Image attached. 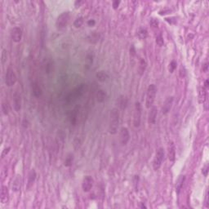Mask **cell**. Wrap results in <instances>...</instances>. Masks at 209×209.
Here are the masks:
<instances>
[{
	"instance_id": "obj_1",
	"label": "cell",
	"mask_w": 209,
	"mask_h": 209,
	"mask_svg": "<svg viewBox=\"0 0 209 209\" xmlns=\"http://www.w3.org/2000/svg\"><path fill=\"white\" fill-rule=\"evenodd\" d=\"M119 124V111L118 108H113L110 110V123H109V133L114 135L118 132Z\"/></svg>"
},
{
	"instance_id": "obj_2",
	"label": "cell",
	"mask_w": 209,
	"mask_h": 209,
	"mask_svg": "<svg viewBox=\"0 0 209 209\" xmlns=\"http://www.w3.org/2000/svg\"><path fill=\"white\" fill-rule=\"evenodd\" d=\"M157 88L155 84H150L147 88L146 97H145V106L147 109H150L154 105V102L155 101Z\"/></svg>"
},
{
	"instance_id": "obj_3",
	"label": "cell",
	"mask_w": 209,
	"mask_h": 209,
	"mask_svg": "<svg viewBox=\"0 0 209 209\" xmlns=\"http://www.w3.org/2000/svg\"><path fill=\"white\" fill-rule=\"evenodd\" d=\"M164 156H165V151L164 148H158L156 150L155 155L153 160V168L154 171H158L162 166V164L164 160Z\"/></svg>"
},
{
	"instance_id": "obj_4",
	"label": "cell",
	"mask_w": 209,
	"mask_h": 209,
	"mask_svg": "<svg viewBox=\"0 0 209 209\" xmlns=\"http://www.w3.org/2000/svg\"><path fill=\"white\" fill-rule=\"evenodd\" d=\"M70 19V14L69 11H64L60 14L56 20V26L58 30H63L68 26Z\"/></svg>"
},
{
	"instance_id": "obj_5",
	"label": "cell",
	"mask_w": 209,
	"mask_h": 209,
	"mask_svg": "<svg viewBox=\"0 0 209 209\" xmlns=\"http://www.w3.org/2000/svg\"><path fill=\"white\" fill-rule=\"evenodd\" d=\"M141 114H142V106L139 101H136L134 105L133 112V126L135 127H140L141 122Z\"/></svg>"
},
{
	"instance_id": "obj_6",
	"label": "cell",
	"mask_w": 209,
	"mask_h": 209,
	"mask_svg": "<svg viewBox=\"0 0 209 209\" xmlns=\"http://www.w3.org/2000/svg\"><path fill=\"white\" fill-rule=\"evenodd\" d=\"M17 78L16 73H15L14 70L11 68L9 67L8 70H7V72H6L5 75V83L7 87L8 88H11L12 86H14L17 83Z\"/></svg>"
},
{
	"instance_id": "obj_7",
	"label": "cell",
	"mask_w": 209,
	"mask_h": 209,
	"mask_svg": "<svg viewBox=\"0 0 209 209\" xmlns=\"http://www.w3.org/2000/svg\"><path fill=\"white\" fill-rule=\"evenodd\" d=\"M130 140V133L127 127H123L119 132V141L123 146H125Z\"/></svg>"
},
{
	"instance_id": "obj_8",
	"label": "cell",
	"mask_w": 209,
	"mask_h": 209,
	"mask_svg": "<svg viewBox=\"0 0 209 209\" xmlns=\"http://www.w3.org/2000/svg\"><path fill=\"white\" fill-rule=\"evenodd\" d=\"M94 180L91 176H86L82 182V189L84 192H89L93 187Z\"/></svg>"
},
{
	"instance_id": "obj_9",
	"label": "cell",
	"mask_w": 209,
	"mask_h": 209,
	"mask_svg": "<svg viewBox=\"0 0 209 209\" xmlns=\"http://www.w3.org/2000/svg\"><path fill=\"white\" fill-rule=\"evenodd\" d=\"M23 33L20 27H14V28L11 29V39L14 42H20L22 39Z\"/></svg>"
},
{
	"instance_id": "obj_10",
	"label": "cell",
	"mask_w": 209,
	"mask_h": 209,
	"mask_svg": "<svg viewBox=\"0 0 209 209\" xmlns=\"http://www.w3.org/2000/svg\"><path fill=\"white\" fill-rule=\"evenodd\" d=\"M173 101H174L173 96H168L166 98L164 104H163V106H162V114H167L169 113V111L173 106Z\"/></svg>"
},
{
	"instance_id": "obj_11",
	"label": "cell",
	"mask_w": 209,
	"mask_h": 209,
	"mask_svg": "<svg viewBox=\"0 0 209 209\" xmlns=\"http://www.w3.org/2000/svg\"><path fill=\"white\" fill-rule=\"evenodd\" d=\"M13 108L16 112H20L21 110V96L18 92H15L13 95Z\"/></svg>"
},
{
	"instance_id": "obj_12",
	"label": "cell",
	"mask_w": 209,
	"mask_h": 209,
	"mask_svg": "<svg viewBox=\"0 0 209 209\" xmlns=\"http://www.w3.org/2000/svg\"><path fill=\"white\" fill-rule=\"evenodd\" d=\"M167 155L170 162H174L176 158V146L173 141H170L168 143V150H167Z\"/></svg>"
},
{
	"instance_id": "obj_13",
	"label": "cell",
	"mask_w": 209,
	"mask_h": 209,
	"mask_svg": "<svg viewBox=\"0 0 209 209\" xmlns=\"http://www.w3.org/2000/svg\"><path fill=\"white\" fill-rule=\"evenodd\" d=\"M157 114H158L157 108L154 105H153L152 107L150 109V112H149V115H148V123H149V124H154L155 123Z\"/></svg>"
},
{
	"instance_id": "obj_14",
	"label": "cell",
	"mask_w": 209,
	"mask_h": 209,
	"mask_svg": "<svg viewBox=\"0 0 209 209\" xmlns=\"http://www.w3.org/2000/svg\"><path fill=\"white\" fill-rule=\"evenodd\" d=\"M36 172L35 170L32 169L30 173H29V176H28V182H27V189H31L33 186H34V182H35V180H36Z\"/></svg>"
},
{
	"instance_id": "obj_15",
	"label": "cell",
	"mask_w": 209,
	"mask_h": 209,
	"mask_svg": "<svg viewBox=\"0 0 209 209\" xmlns=\"http://www.w3.org/2000/svg\"><path fill=\"white\" fill-rule=\"evenodd\" d=\"M32 92L36 98H39L42 95V89L38 82H34L32 83Z\"/></svg>"
},
{
	"instance_id": "obj_16",
	"label": "cell",
	"mask_w": 209,
	"mask_h": 209,
	"mask_svg": "<svg viewBox=\"0 0 209 209\" xmlns=\"http://www.w3.org/2000/svg\"><path fill=\"white\" fill-rule=\"evenodd\" d=\"M0 198L2 204H5L8 198V189L5 186H3L1 188V192H0Z\"/></svg>"
},
{
	"instance_id": "obj_17",
	"label": "cell",
	"mask_w": 209,
	"mask_h": 209,
	"mask_svg": "<svg viewBox=\"0 0 209 209\" xmlns=\"http://www.w3.org/2000/svg\"><path fill=\"white\" fill-rule=\"evenodd\" d=\"M96 77L98 81H100V82H101V83H104L107 81L110 76H109V74L107 73V72H105V71L104 70H100L96 73Z\"/></svg>"
},
{
	"instance_id": "obj_18",
	"label": "cell",
	"mask_w": 209,
	"mask_h": 209,
	"mask_svg": "<svg viewBox=\"0 0 209 209\" xmlns=\"http://www.w3.org/2000/svg\"><path fill=\"white\" fill-rule=\"evenodd\" d=\"M147 63L145 61V60L143 58H141L139 61V65H138V73L140 75H143L145 73V71L146 70Z\"/></svg>"
},
{
	"instance_id": "obj_19",
	"label": "cell",
	"mask_w": 209,
	"mask_h": 209,
	"mask_svg": "<svg viewBox=\"0 0 209 209\" xmlns=\"http://www.w3.org/2000/svg\"><path fill=\"white\" fill-rule=\"evenodd\" d=\"M96 101L98 103H102L104 101V100L106 98V92L104 90H98L96 94Z\"/></svg>"
},
{
	"instance_id": "obj_20",
	"label": "cell",
	"mask_w": 209,
	"mask_h": 209,
	"mask_svg": "<svg viewBox=\"0 0 209 209\" xmlns=\"http://www.w3.org/2000/svg\"><path fill=\"white\" fill-rule=\"evenodd\" d=\"M186 180V176H180V177L178 178L177 181H176V191L177 194L180 193L181 188L183 186V184Z\"/></svg>"
},
{
	"instance_id": "obj_21",
	"label": "cell",
	"mask_w": 209,
	"mask_h": 209,
	"mask_svg": "<svg viewBox=\"0 0 209 209\" xmlns=\"http://www.w3.org/2000/svg\"><path fill=\"white\" fill-rule=\"evenodd\" d=\"M20 189V176H17L13 180L12 183V190L17 192Z\"/></svg>"
},
{
	"instance_id": "obj_22",
	"label": "cell",
	"mask_w": 209,
	"mask_h": 209,
	"mask_svg": "<svg viewBox=\"0 0 209 209\" xmlns=\"http://www.w3.org/2000/svg\"><path fill=\"white\" fill-rule=\"evenodd\" d=\"M100 35L97 32H92V34L88 37V40L91 43H96L99 41Z\"/></svg>"
},
{
	"instance_id": "obj_23",
	"label": "cell",
	"mask_w": 209,
	"mask_h": 209,
	"mask_svg": "<svg viewBox=\"0 0 209 209\" xmlns=\"http://www.w3.org/2000/svg\"><path fill=\"white\" fill-rule=\"evenodd\" d=\"M73 154H69L68 155L65 157V162H64V165H65V167H70V166H72V164H73Z\"/></svg>"
},
{
	"instance_id": "obj_24",
	"label": "cell",
	"mask_w": 209,
	"mask_h": 209,
	"mask_svg": "<svg viewBox=\"0 0 209 209\" xmlns=\"http://www.w3.org/2000/svg\"><path fill=\"white\" fill-rule=\"evenodd\" d=\"M119 107L121 108L122 110H125L126 107H127V103H128V100L126 96H121L120 98H119Z\"/></svg>"
},
{
	"instance_id": "obj_25",
	"label": "cell",
	"mask_w": 209,
	"mask_h": 209,
	"mask_svg": "<svg viewBox=\"0 0 209 209\" xmlns=\"http://www.w3.org/2000/svg\"><path fill=\"white\" fill-rule=\"evenodd\" d=\"M137 36L140 39H145L148 36V31L146 29L141 28L137 32Z\"/></svg>"
},
{
	"instance_id": "obj_26",
	"label": "cell",
	"mask_w": 209,
	"mask_h": 209,
	"mask_svg": "<svg viewBox=\"0 0 209 209\" xmlns=\"http://www.w3.org/2000/svg\"><path fill=\"white\" fill-rule=\"evenodd\" d=\"M83 22H84V20H83V18L82 17H77L73 21V26L75 28H80L83 25Z\"/></svg>"
},
{
	"instance_id": "obj_27",
	"label": "cell",
	"mask_w": 209,
	"mask_h": 209,
	"mask_svg": "<svg viewBox=\"0 0 209 209\" xmlns=\"http://www.w3.org/2000/svg\"><path fill=\"white\" fill-rule=\"evenodd\" d=\"M176 66H177V63L176 61L175 60H173L169 64V66H168V70H169L170 73H173L175 70L176 69Z\"/></svg>"
},
{
	"instance_id": "obj_28",
	"label": "cell",
	"mask_w": 209,
	"mask_h": 209,
	"mask_svg": "<svg viewBox=\"0 0 209 209\" xmlns=\"http://www.w3.org/2000/svg\"><path fill=\"white\" fill-rule=\"evenodd\" d=\"M156 43H157V45L159 46V47H163V46H164V40L161 34H158L157 37H156Z\"/></svg>"
},
{
	"instance_id": "obj_29",
	"label": "cell",
	"mask_w": 209,
	"mask_h": 209,
	"mask_svg": "<svg viewBox=\"0 0 209 209\" xmlns=\"http://www.w3.org/2000/svg\"><path fill=\"white\" fill-rule=\"evenodd\" d=\"M150 25L151 26L152 28H157L158 26V21L156 20V19L152 18V19L150 20Z\"/></svg>"
},
{
	"instance_id": "obj_30",
	"label": "cell",
	"mask_w": 209,
	"mask_h": 209,
	"mask_svg": "<svg viewBox=\"0 0 209 209\" xmlns=\"http://www.w3.org/2000/svg\"><path fill=\"white\" fill-rule=\"evenodd\" d=\"M44 68H45V71L47 72V73H50V71H51V68H52V65H51V62L50 61H48V62H47L44 65Z\"/></svg>"
},
{
	"instance_id": "obj_31",
	"label": "cell",
	"mask_w": 209,
	"mask_h": 209,
	"mask_svg": "<svg viewBox=\"0 0 209 209\" xmlns=\"http://www.w3.org/2000/svg\"><path fill=\"white\" fill-rule=\"evenodd\" d=\"M2 110H3V113L7 115L8 114V104H5V103H3L2 104Z\"/></svg>"
},
{
	"instance_id": "obj_32",
	"label": "cell",
	"mask_w": 209,
	"mask_h": 209,
	"mask_svg": "<svg viewBox=\"0 0 209 209\" xmlns=\"http://www.w3.org/2000/svg\"><path fill=\"white\" fill-rule=\"evenodd\" d=\"M10 150H11V147H8V148H5V149H4V150L3 151V153H2V158H4V157H5V155H7V154H8L9 151H10Z\"/></svg>"
},
{
	"instance_id": "obj_33",
	"label": "cell",
	"mask_w": 209,
	"mask_h": 209,
	"mask_svg": "<svg viewBox=\"0 0 209 209\" xmlns=\"http://www.w3.org/2000/svg\"><path fill=\"white\" fill-rule=\"evenodd\" d=\"M119 3H120V2H119V1H118V0L113 1V3H112V6H113V8L114 9H117V8H119Z\"/></svg>"
},
{
	"instance_id": "obj_34",
	"label": "cell",
	"mask_w": 209,
	"mask_h": 209,
	"mask_svg": "<svg viewBox=\"0 0 209 209\" xmlns=\"http://www.w3.org/2000/svg\"><path fill=\"white\" fill-rule=\"evenodd\" d=\"M130 55L131 56H133V57H134L135 55H136V50H135V48H134V46H132L130 48Z\"/></svg>"
},
{
	"instance_id": "obj_35",
	"label": "cell",
	"mask_w": 209,
	"mask_h": 209,
	"mask_svg": "<svg viewBox=\"0 0 209 209\" xmlns=\"http://www.w3.org/2000/svg\"><path fill=\"white\" fill-rule=\"evenodd\" d=\"M88 25L89 26H91V27H92V26H94L96 25V21L94 20H89L88 21Z\"/></svg>"
},
{
	"instance_id": "obj_36",
	"label": "cell",
	"mask_w": 209,
	"mask_h": 209,
	"mask_svg": "<svg viewBox=\"0 0 209 209\" xmlns=\"http://www.w3.org/2000/svg\"><path fill=\"white\" fill-rule=\"evenodd\" d=\"M207 169H208V167H207V165H206L205 167L202 169V173H204V176H207Z\"/></svg>"
},
{
	"instance_id": "obj_37",
	"label": "cell",
	"mask_w": 209,
	"mask_h": 209,
	"mask_svg": "<svg viewBox=\"0 0 209 209\" xmlns=\"http://www.w3.org/2000/svg\"><path fill=\"white\" fill-rule=\"evenodd\" d=\"M23 126L25 127H28L29 126V122L26 120V119H25L24 121H23Z\"/></svg>"
}]
</instances>
